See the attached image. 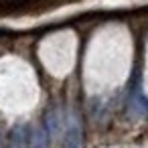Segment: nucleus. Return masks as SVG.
Returning a JSON list of instances; mask_svg holds the SVG:
<instances>
[{"label":"nucleus","mask_w":148,"mask_h":148,"mask_svg":"<svg viewBox=\"0 0 148 148\" xmlns=\"http://www.w3.org/2000/svg\"><path fill=\"white\" fill-rule=\"evenodd\" d=\"M29 146H31V148H49V138H47L45 130L37 128V130L33 132V136H31V144H29Z\"/></svg>","instance_id":"3"},{"label":"nucleus","mask_w":148,"mask_h":148,"mask_svg":"<svg viewBox=\"0 0 148 148\" xmlns=\"http://www.w3.org/2000/svg\"><path fill=\"white\" fill-rule=\"evenodd\" d=\"M63 144L65 148H81L83 146V126L75 110L67 114V120L63 122Z\"/></svg>","instance_id":"1"},{"label":"nucleus","mask_w":148,"mask_h":148,"mask_svg":"<svg viewBox=\"0 0 148 148\" xmlns=\"http://www.w3.org/2000/svg\"><path fill=\"white\" fill-rule=\"evenodd\" d=\"M63 122L65 120H61V114H59L57 108L47 110V128H49V134L53 138H59V134L63 130Z\"/></svg>","instance_id":"2"}]
</instances>
